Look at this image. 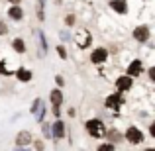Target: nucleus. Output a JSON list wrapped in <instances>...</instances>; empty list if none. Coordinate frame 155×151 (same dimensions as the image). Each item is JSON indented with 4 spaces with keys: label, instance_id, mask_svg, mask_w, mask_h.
I'll list each match as a JSON object with an SVG mask.
<instances>
[{
    "label": "nucleus",
    "instance_id": "20e7f679",
    "mask_svg": "<svg viewBox=\"0 0 155 151\" xmlns=\"http://www.w3.org/2000/svg\"><path fill=\"white\" fill-rule=\"evenodd\" d=\"M31 112H34V116L38 118V122H43V114H45V102L41 98H38L34 102V108H31Z\"/></svg>",
    "mask_w": 155,
    "mask_h": 151
},
{
    "label": "nucleus",
    "instance_id": "ddd939ff",
    "mask_svg": "<svg viewBox=\"0 0 155 151\" xmlns=\"http://www.w3.org/2000/svg\"><path fill=\"white\" fill-rule=\"evenodd\" d=\"M16 77H18L20 80H24V83H28V80H31V71H28V69H18V71H16Z\"/></svg>",
    "mask_w": 155,
    "mask_h": 151
},
{
    "label": "nucleus",
    "instance_id": "393cba45",
    "mask_svg": "<svg viewBox=\"0 0 155 151\" xmlns=\"http://www.w3.org/2000/svg\"><path fill=\"white\" fill-rule=\"evenodd\" d=\"M145 151H155V149H145Z\"/></svg>",
    "mask_w": 155,
    "mask_h": 151
},
{
    "label": "nucleus",
    "instance_id": "4be33fe9",
    "mask_svg": "<svg viewBox=\"0 0 155 151\" xmlns=\"http://www.w3.org/2000/svg\"><path fill=\"white\" fill-rule=\"evenodd\" d=\"M43 133H45V137L51 136V130H49V126H47V124H43Z\"/></svg>",
    "mask_w": 155,
    "mask_h": 151
},
{
    "label": "nucleus",
    "instance_id": "f03ea898",
    "mask_svg": "<svg viewBox=\"0 0 155 151\" xmlns=\"http://www.w3.org/2000/svg\"><path fill=\"white\" fill-rule=\"evenodd\" d=\"M122 104H124V96H122V92H116V94H112V96H108V98H106V108L120 110Z\"/></svg>",
    "mask_w": 155,
    "mask_h": 151
},
{
    "label": "nucleus",
    "instance_id": "7ed1b4c3",
    "mask_svg": "<svg viewBox=\"0 0 155 151\" xmlns=\"http://www.w3.org/2000/svg\"><path fill=\"white\" fill-rule=\"evenodd\" d=\"M126 140H128L130 143H141V141H143V133H141L136 126H132V128H128V132H126Z\"/></svg>",
    "mask_w": 155,
    "mask_h": 151
},
{
    "label": "nucleus",
    "instance_id": "423d86ee",
    "mask_svg": "<svg viewBox=\"0 0 155 151\" xmlns=\"http://www.w3.org/2000/svg\"><path fill=\"white\" fill-rule=\"evenodd\" d=\"M16 143H18V147H26V145L31 143V133L30 132H20L18 136H16Z\"/></svg>",
    "mask_w": 155,
    "mask_h": 151
},
{
    "label": "nucleus",
    "instance_id": "9d476101",
    "mask_svg": "<svg viewBox=\"0 0 155 151\" xmlns=\"http://www.w3.org/2000/svg\"><path fill=\"white\" fill-rule=\"evenodd\" d=\"M110 8L116 10L118 14H126V12H128V4H126V0H112V2H110Z\"/></svg>",
    "mask_w": 155,
    "mask_h": 151
},
{
    "label": "nucleus",
    "instance_id": "aec40b11",
    "mask_svg": "<svg viewBox=\"0 0 155 151\" xmlns=\"http://www.w3.org/2000/svg\"><path fill=\"white\" fill-rule=\"evenodd\" d=\"M57 53H59L61 57H67V51H65V47H63V45H59V47H57Z\"/></svg>",
    "mask_w": 155,
    "mask_h": 151
},
{
    "label": "nucleus",
    "instance_id": "f3484780",
    "mask_svg": "<svg viewBox=\"0 0 155 151\" xmlns=\"http://www.w3.org/2000/svg\"><path fill=\"white\" fill-rule=\"evenodd\" d=\"M45 16H43V0H39L38 2V20H43Z\"/></svg>",
    "mask_w": 155,
    "mask_h": 151
},
{
    "label": "nucleus",
    "instance_id": "dca6fc26",
    "mask_svg": "<svg viewBox=\"0 0 155 151\" xmlns=\"http://www.w3.org/2000/svg\"><path fill=\"white\" fill-rule=\"evenodd\" d=\"M12 47H14L18 53H24V51H26V45H24L22 39H14V41H12Z\"/></svg>",
    "mask_w": 155,
    "mask_h": 151
},
{
    "label": "nucleus",
    "instance_id": "6e6552de",
    "mask_svg": "<svg viewBox=\"0 0 155 151\" xmlns=\"http://www.w3.org/2000/svg\"><path fill=\"white\" fill-rule=\"evenodd\" d=\"M106 57H108V53H106V49H102V47H98V49H94V51H92V55H91V61H92V63H96V65H100V63H104V61H106Z\"/></svg>",
    "mask_w": 155,
    "mask_h": 151
},
{
    "label": "nucleus",
    "instance_id": "6ab92c4d",
    "mask_svg": "<svg viewBox=\"0 0 155 151\" xmlns=\"http://www.w3.org/2000/svg\"><path fill=\"white\" fill-rule=\"evenodd\" d=\"M65 24H67V26H73V24H75V16H67V18H65Z\"/></svg>",
    "mask_w": 155,
    "mask_h": 151
},
{
    "label": "nucleus",
    "instance_id": "2eb2a0df",
    "mask_svg": "<svg viewBox=\"0 0 155 151\" xmlns=\"http://www.w3.org/2000/svg\"><path fill=\"white\" fill-rule=\"evenodd\" d=\"M8 16H10L12 20H22V10H20L18 6H12L10 10H8Z\"/></svg>",
    "mask_w": 155,
    "mask_h": 151
},
{
    "label": "nucleus",
    "instance_id": "a211bd4d",
    "mask_svg": "<svg viewBox=\"0 0 155 151\" xmlns=\"http://www.w3.org/2000/svg\"><path fill=\"white\" fill-rule=\"evenodd\" d=\"M98 151H114V145H110V143H102L98 147Z\"/></svg>",
    "mask_w": 155,
    "mask_h": 151
},
{
    "label": "nucleus",
    "instance_id": "4468645a",
    "mask_svg": "<svg viewBox=\"0 0 155 151\" xmlns=\"http://www.w3.org/2000/svg\"><path fill=\"white\" fill-rule=\"evenodd\" d=\"M51 102H53V106H61V102H63L61 90H51Z\"/></svg>",
    "mask_w": 155,
    "mask_h": 151
},
{
    "label": "nucleus",
    "instance_id": "1a4fd4ad",
    "mask_svg": "<svg viewBox=\"0 0 155 151\" xmlns=\"http://www.w3.org/2000/svg\"><path fill=\"white\" fill-rule=\"evenodd\" d=\"M116 87H118V90H120V92L132 88V77H120V79L116 80Z\"/></svg>",
    "mask_w": 155,
    "mask_h": 151
},
{
    "label": "nucleus",
    "instance_id": "5701e85b",
    "mask_svg": "<svg viewBox=\"0 0 155 151\" xmlns=\"http://www.w3.org/2000/svg\"><path fill=\"white\" fill-rule=\"evenodd\" d=\"M149 77H151V79H155V67L149 69Z\"/></svg>",
    "mask_w": 155,
    "mask_h": 151
},
{
    "label": "nucleus",
    "instance_id": "9b49d317",
    "mask_svg": "<svg viewBox=\"0 0 155 151\" xmlns=\"http://www.w3.org/2000/svg\"><path fill=\"white\" fill-rule=\"evenodd\" d=\"M141 71H143L141 61H132V65L128 67V77H136V75H140Z\"/></svg>",
    "mask_w": 155,
    "mask_h": 151
},
{
    "label": "nucleus",
    "instance_id": "f257e3e1",
    "mask_svg": "<svg viewBox=\"0 0 155 151\" xmlns=\"http://www.w3.org/2000/svg\"><path fill=\"white\" fill-rule=\"evenodd\" d=\"M87 130H88V133H91V136H94V137L106 136V128H104V124L100 120H88L87 122Z\"/></svg>",
    "mask_w": 155,
    "mask_h": 151
},
{
    "label": "nucleus",
    "instance_id": "b1692460",
    "mask_svg": "<svg viewBox=\"0 0 155 151\" xmlns=\"http://www.w3.org/2000/svg\"><path fill=\"white\" fill-rule=\"evenodd\" d=\"M10 2H12V4H18V2H20V0H10Z\"/></svg>",
    "mask_w": 155,
    "mask_h": 151
},
{
    "label": "nucleus",
    "instance_id": "a878e982",
    "mask_svg": "<svg viewBox=\"0 0 155 151\" xmlns=\"http://www.w3.org/2000/svg\"><path fill=\"white\" fill-rule=\"evenodd\" d=\"M16 151H24V149H16Z\"/></svg>",
    "mask_w": 155,
    "mask_h": 151
},
{
    "label": "nucleus",
    "instance_id": "39448f33",
    "mask_svg": "<svg viewBox=\"0 0 155 151\" xmlns=\"http://www.w3.org/2000/svg\"><path fill=\"white\" fill-rule=\"evenodd\" d=\"M77 38H79V41H77V45H79V47H83V49H84V47H88V45H91V34H88V30H79V31H77Z\"/></svg>",
    "mask_w": 155,
    "mask_h": 151
},
{
    "label": "nucleus",
    "instance_id": "0eeeda50",
    "mask_svg": "<svg viewBox=\"0 0 155 151\" xmlns=\"http://www.w3.org/2000/svg\"><path fill=\"white\" fill-rule=\"evenodd\" d=\"M134 38L137 39V41H147L149 39V28L147 26H140L134 30Z\"/></svg>",
    "mask_w": 155,
    "mask_h": 151
},
{
    "label": "nucleus",
    "instance_id": "f8f14e48",
    "mask_svg": "<svg viewBox=\"0 0 155 151\" xmlns=\"http://www.w3.org/2000/svg\"><path fill=\"white\" fill-rule=\"evenodd\" d=\"M63 136H65V126H63L61 120H57L55 124H53V137H55V140H61Z\"/></svg>",
    "mask_w": 155,
    "mask_h": 151
},
{
    "label": "nucleus",
    "instance_id": "412c9836",
    "mask_svg": "<svg viewBox=\"0 0 155 151\" xmlns=\"http://www.w3.org/2000/svg\"><path fill=\"white\" fill-rule=\"evenodd\" d=\"M6 31H8L6 24H4V22H0V35H4V34H6Z\"/></svg>",
    "mask_w": 155,
    "mask_h": 151
}]
</instances>
